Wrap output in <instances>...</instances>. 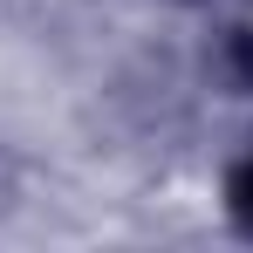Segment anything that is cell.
Here are the masks:
<instances>
[{"mask_svg": "<svg viewBox=\"0 0 253 253\" xmlns=\"http://www.w3.org/2000/svg\"><path fill=\"white\" fill-rule=\"evenodd\" d=\"M233 206H240V219H247V233H253V165L233 178Z\"/></svg>", "mask_w": 253, "mask_h": 253, "instance_id": "1", "label": "cell"}]
</instances>
